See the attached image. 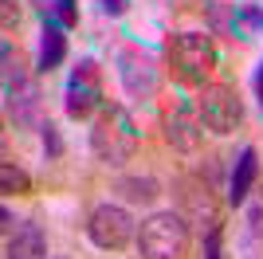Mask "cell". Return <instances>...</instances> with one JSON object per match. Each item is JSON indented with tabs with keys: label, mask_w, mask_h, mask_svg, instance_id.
<instances>
[{
	"label": "cell",
	"mask_w": 263,
	"mask_h": 259,
	"mask_svg": "<svg viewBox=\"0 0 263 259\" xmlns=\"http://www.w3.org/2000/svg\"><path fill=\"white\" fill-rule=\"evenodd\" d=\"M138 255L142 259H185L189 255V220L173 208L145 216L138 228Z\"/></svg>",
	"instance_id": "cell-2"
},
{
	"label": "cell",
	"mask_w": 263,
	"mask_h": 259,
	"mask_svg": "<svg viewBox=\"0 0 263 259\" xmlns=\"http://www.w3.org/2000/svg\"><path fill=\"white\" fill-rule=\"evenodd\" d=\"M0 220H4V224H0V228H4V236H12V232L20 228V224H16V216H12V208H8V205L0 208Z\"/></svg>",
	"instance_id": "cell-23"
},
{
	"label": "cell",
	"mask_w": 263,
	"mask_h": 259,
	"mask_svg": "<svg viewBox=\"0 0 263 259\" xmlns=\"http://www.w3.org/2000/svg\"><path fill=\"white\" fill-rule=\"evenodd\" d=\"M197 110H200V122H204V130H212V134H232V130L243 122V102L240 95L232 90V86L224 83H209L204 90H200L197 98Z\"/></svg>",
	"instance_id": "cell-7"
},
{
	"label": "cell",
	"mask_w": 263,
	"mask_h": 259,
	"mask_svg": "<svg viewBox=\"0 0 263 259\" xmlns=\"http://www.w3.org/2000/svg\"><path fill=\"white\" fill-rule=\"evenodd\" d=\"M181 216H185L189 224L200 228V236L220 228V212H216V200H212V189L209 184H197V181H185L181 184Z\"/></svg>",
	"instance_id": "cell-10"
},
{
	"label": "cell",
	"mask_w": 263,
	"mask_h": 259,
	"mask_svg": "<svg viewBox=\"0 0 263 259\" xmlns=\"http://www.w3.org/2000/svg\"><path fill=\"white\" fill-rule=\"evenodd\" d=\"M0 4H4V28H16V24H20V8H16V0H0Z\"/></svg>",
	"instance_id": "cell-22"
},
{
	"label": "cell",
	"mask_w": 263,
	"mask_h": 259,
	"mask_svg": "<svg viewBox=\"0 0 263 259\" xmlns=\"http://www.w3.org/2000/svg\"><path fill=\"white\" fill-rule=\"evenodd\" d=\"M114 75H118L126 98L134 102H149L161 90V67L149 51L142 47H130V43H118L114 47Z\"/></svg>",
	"instance_id": "cell-4"
},
{
	"label": "cell",
	"mask_w": 263,
	"mask_h": 259,
	"mask_svg": "<svg viewBox=\"0 0 263 259\" xmlns=\"http://www.w3.org/2000/svg\"><path fill=\"white\" fill-rule=\"evenodd\" d=\"M90 153H95L106 169H122V165L138 153V126H134L130 110L122 106V102H106V106L95 114Z\"/></svg>",
	"instance_id": "cell-1"
},
{
	"label": "cell",
	"mask_w": 263,
	"mask_h": 259,
	"mask_svg": "<svg viewBox=\"0 0 263 259\" xmlns=\"http://www.w3.org/2000/svg\"><path fill=\"white\" fill-rule=\"evenodd\" d=\"M40 138H44V153H47V157H59V153H63V141H59V130H55L51 118L40 126Z\"/></svg>",
	"instance_id": "cell-20"
},
{
	"label": "cell",
	"mask_w": 263,
	"mask_h": 259,
	"mask_svg": "<svg viewBox=\"0 0 263 259\" xmlns=\"http://www.w3.org/2000/svg\"><path fill=\"white\" fill-rule=\"evenodd\" d=\"M0 189H4L8 196L12 193L20 196V193H32V181H28V173H24L16 161H4L0 165Z\"/></svg>",
	"instance_id": "cell-17"
},
{
	"label": "cell",
	"mask_w": 263,
	"mask_h": 259,
	"mask_svg": "<svg viewBox=\"0 0 263 259\" xmlns=\"http://www.w3.org/2000/svg\"><path fill=\"white\" fill-rule=\"evenodd\" d=\"M204 24H209L212 35H228V40H243V35H248V28H243L236 4H220V0H212L209 8H204Z\"/></svg>",
	"instance_id": "cell-14"
},
{
	"label": "cell",
	"mask_w": 263,
	"mask_h": 259,
	"mask_svg": "<svg viewBox=\"0 0 263 259\" xmlns=\"http://www.w3.org/2000/svg\"><path fill=\"white\" fill-rule=\"evenodd\" d=\"M87 236L102 251H122L130 239H138V220L130 216V208L114 205V200H102L87 216Z\"/></svg>",
	"instance_id": "cell-5"
},
{
	"label": "cell",
	"mask_w": 263,
	"mask_h": 259,
	"mask_svg": "<svg viewBox=\"0 0 263 259\" xmlns=\"http://www.w3.org/2000/svg\"><path fill=\"white\" fill-rule=\"evenodd\" d=\"M161 134L165 141L181 153H197L200 141H204V122H200V110H193L189 102H177L169 114L161 118Z\"/></svg>",
	"instance_id": "cell-9"
},
{
	"label": "cell",
	"mask_w": 263,
	"mask_h": 259,
	"mask_svg": "<svg viewBox=\"0 0 263 259\" xmlns=\"http://www.w3.org/2000/svg\"><path fill=\"white\" fill-rule=\"evenodd\" d=\"M240 20H243L248 32H259L263 35V8H259V4H243V8H240Z\"/></svg>",
	"instance_id": "cell-21"
},
{
	"label": "cell",
	"mask_w": 263,
	"mask_h": 259,
	"mask_svg": "<svg viewBox=\"0 0 263 259\" xmlns=\"http://www.w3.org/2000/svg\"><path fill=\"white\" fill-rule=\"evenodd\" d=\"M4 255L8 259H47V236L35 220H20V228L8 236L4 244Z\"/></svg>",
	"instance_id": "cell-13"
},
{
	"label": "cell",
	"mask_w": 263,
	"mask_h": 259,
	"mask_svg": "<svg viewBox=\"0 0 263 259\" xmlns=\"http://www.w3.org/2000/svg\"><path fill=\"white\" fill-rule=\"evenodd\" d=\"M169 63H173V75L185 86H197L204 90L209 75L216 67V51H212V40L200 32H177L169 40Z\"/></svg>",
	"instance_id": "cell-3"
},
{
	"label": "cell",
	"mask_w": 263,
	"mask_h": 259,
	"mask_svg": "<svg viewBox=\"0 0 263 259\" xmlns=\"http://www.w3.org/2000/svg\"><path fill=\"white\" fill-rule=\"evenodd\" d=\"M63 106H67V118H90V114H99L106 106V98H102V71L95 59H79L71 79H67V90H63Z\"/></svg>",
	"instance_id": "cell-6"
},
{
	"label": "cell",
	"mask_w": 263,
	"mask_h": 259,
	"mask_svg": "<svg viewBox=\"0 0 263 259\" xmlns=\"http://www.w3.org/2000/svg\"><path fill=\"white\" fill-rule=\"evenodd\" d=\"M243 228H248V239L263 244V189L255 196H248V208H243Z\"/></svg>",
	"instance_id": "cell-18"
},
{
	"label": "cell",
	"mask_w": 263,
	"mask_h": 259,
	"mask_svg": "<svg viewBox=\"0 0 263 259\" xmlns=\"http://www.w3.org/2000/svg\"><path fill=\"white\" fill-rule=\"evenodd\" d=\"M40 8H44V16L59 20L67 32L79 24V0H40Z\"/></svg>",
	"instance_id": "cell-16"
},
{
	"label": "cell",
	"mask_w": 263,
	"mask_h": 259,
	"mask_svg": "<svg viewBox=\"0 0 263 259\" xmlns=\"http://www.w3.org/2000/svg\"><path fill=\"white\" fill-rule=\"evenodd\" d=\"M67 59V28L51 16H44V32H40V55H35V75H51L55 67Z\"/></svg>",
	"instance_id": "cell-12"
},
{
	"label": "cell",
	"mask_w": 263,
	"mask_h": 259,
	"mask_svg": "<svg viewBox=\"0 0 263 259\" xmlns=\"http://www.w3.org/2000/svg\"><path fill=\"white\" fill-rule=\"evenodd\" d=\"M255 181H259V153L252 145H243L236 153V165H232V177H228V205H248V196H252Z\"/></svg>",
	"instance_id": "cell-11"
},
{
	"label": "cell",
	"mask_w": 263,
	"mask_h": 259,
	"mask_svg": "<svg viewBox=\"0 0 263 259\" xmlns=\"http://www.w3.org/2000/svg\"><path fill=\"white\" fill-rule=\"evenodd\" d=\"M220 236H224V228L204 232V236H200V255L197 259H228V255H224V248H220Z\"/></svg>",
	"instance_id": "cell-19"
},
{
	"label": "cell",
	"mask_w": 263,
	"mask_h": 259,
	"mask_svg": "<svg viewBox=\"0 0 263 259\" xmlns=\"http://www.w3.org/2000/svg\"><path fill=\"white\" fill-rule=\"evenodd\" d=\"M252 83H255V98H259V106H263V63L255 67V79H252Z\"/></svg>",
	"instance_id": "cell-25"
},
{
	"label": "cell",
	"mask_w": 263,
	"mask_h": 259,
	"mask_svg": "<svg viewBox=\"0 0 263 259\" xmlns=\"http://www.w3.org/2000/svg\"><path fill=\"white\" fill-rule=\"evenodd\" d=\"M114 193H122L130 205H154L157 193H161V184L154 177H118L114 181Z\"/></svg>",
	"instance_id": "cell-15"
},
{
	"label": "cell",
	"mask_w": 263,
	"mask_h": 259,
	"mask_svg": "<svg viewBox=\"0 0 263 259\" xmlns=\"http://www.w3.org/2000/svg\"><path fill=\"white\" fill-rule=\"evenodd\" d=\"M102 4H106L110 16H126V8H130V0H102Z\"/></svg>",
	"instance_id": "cell-24"
},
{
	"label": "cell",
	"mask_w": 263,
	"mask_h": 259,
	"mask_svg": "<svg viewBox=\"0 0 263 259\" xmlns=\"http://www.w3.org/2000/svg\"><path fill=\"white\" fill-rule=\"evenodd\" d=\"M4 110H8V118L20 130H40L47 122L44 118V90H40V83L32 75L4 86Z\"/></svg>",
	"instance_id": "cell-8"
}]
</instances>
